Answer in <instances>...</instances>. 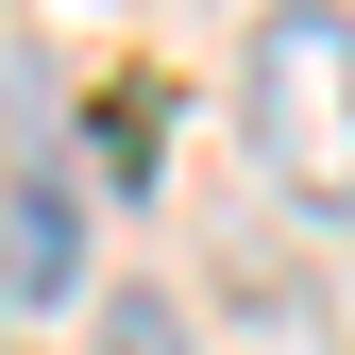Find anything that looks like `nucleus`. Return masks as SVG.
I'll return each instance as SVG.
<instances>
[{
	"label": "nucleus",
	"instance_id": "1",
	"mask_svg": "<svg viewBox=\"0 0 355 355\" xmlns=\"http://www.w3.org/2000/svg\"><path fill=\"white\" fill-rule=\"evenodd\" d=\"M237 136L304 220H355V17L338 0H271L237 51Z\"/></svg>",
	"mask_w": 355,
	"mask_h": 355
},
{
	"label": "nucleus",
	"instance_id": "2",
	"mask_svg": "<svg viewBox=\"0 0 355 355\" xmlns=\"http://www.w3.org/2000/svg\"><path fill=\"white\" fill-rule=\"evenodd\" d=\"M85 271V220H68V187H17V220H0V288H34V304H51Z\"/></svg>",
	"mask_w": 355,
	"mask_h": 355
},
{
	"label": "nucleus",
	"instance_id": "3",
	"mask_svg": "<svg viewBox=\"0 0 355 355\" xmlns=\"http://www.w3.org/2000/svg\"><path fill=\"white\" fill-rule=\"evenodd\" d=\"M102 355H187V338H169V304H153V288H119V304H102Z\"/></svg>",
	"mask_w": 355,
	"mask_h": 355
}]
</instances>
